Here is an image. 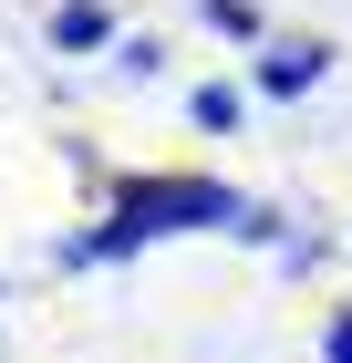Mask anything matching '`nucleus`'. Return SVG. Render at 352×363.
Listing matches in <instances>:
<instances>
[{
    "instance_id": "nucleus-1",
    "label": "nucleus",
    "mask_w": 352,
    "mask_h": 363,
    "mask_svg": "<svg viewBox=\"0 0 352 363\" xmlns=\"http://www.w3.org/2000/svg\"><path fill=\"white\" fill-rule=\"evenodd\" d=\"M228 197L217 187H135L125 197V228H166V218H217Z\"/></svg>"
},
{
    "instance_id": "nucleus-2",
    "label": "nucleus",
    "mask_w": 352,
    "mask_h": 363,
    "mask_svg": "<svg viewBox=\"0 0 352 363\" xmlns=\"http://www.w3.org/2000/svg\"><path fill=\"white\" fill-rule=\"evenodd\" d=\"M331 363H352V322H342V333H331Z\"/></svg>"
}]
</instances>
